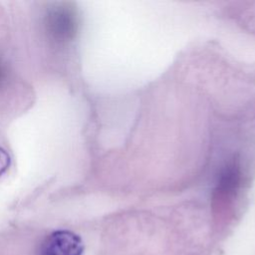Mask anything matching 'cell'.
I'll return each mask as SVG.
<instances>
[{"label":"cell","instance_id":"cell-1","mask_svg":"<svg viewBox=\"0 0 255 255\" xmlns=\"http://www.w3.org/2000/svg\"><path fill=\"white\" fill-rule=\"evenodd\" d=\"M82 238L70 230H56L49 234L42 243L41 255H82Z\"/></svg>","mask_w":255,"mask_h":255},{"label":"cell","instance_id":"cell-2","mask_svg":"<svg viewBox=\"0 0 255 255\" xmlns=\"http://www.w3.org/2000/svg\"><path fill=\"white\" fill-rule=\"evenodd\" d=\"M11 164V157L9 153L0 146V176L3 175Z\"/></svg>","mask_w":255,"mask_h":255},{"label":"cell","instance_id":"cell-3","mask_svg":"<svg viewBox=\"0 0 255 255\" xmlns=\"http://www.w3.org/2000/svg\"><path fill=\"white\" fill-rule=\"evenodd\" d=\"M0 72H1V70H0Z\"/></svg>","mask_w":255,"mask_h":255}]
</instances>
